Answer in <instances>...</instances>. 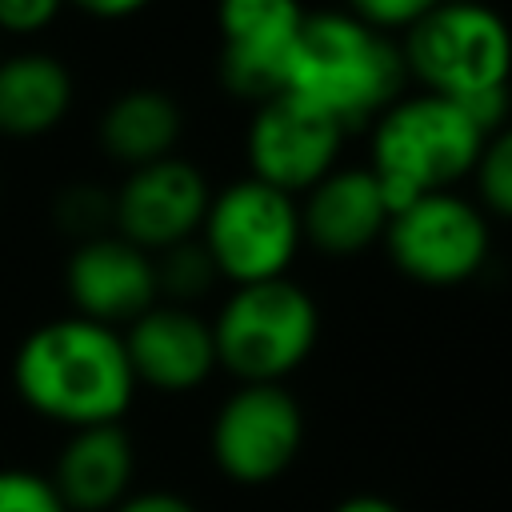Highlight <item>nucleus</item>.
I'll return each instance as SVG.
<instances>
[{
	"instance_id": "obj_1",
	"label": "nucleus",
	"mask_w": 512,
	"mask_h": 512,
	"mask_svg": "<svg viewBox=\"0 0 512 512\" xmlns=\"http://www.w3.org/2000/svg\"><path fill=\"white\" fill-rule=\"evenodd\" d=\"M16 388L48 420L92 428L112 424L136 388L124 336L88 316L40 324L16 352Z\"/></svg>"
},
{
	"instance_id": "obj_2",
	"label": "nucleus",
	"mask_w": 512,
	"mask_h": 512,
	"mask_svg": "<svg viewBox=\"0 0 512 512\" xmlns=\"http://www.w3.org/2000/svg\"><path fill=\"white\" fill-rule=\"evenodd\" d=\"M404 56L352 12H312L296 36L284 92L328 112L344 132L400 100Z\"/></svg>"
},
{
	"instance_id": "obj_3",
	"label": "nucleus",
	"mask_w": 512,
	"mask_h": 512,
	"mask_svg": "<svg viewBox=\"0 0 512 512\" xmlns=\"http://www.w3.org/2000/svg\"><path fill=\"white\" fill-rule=\"evenodd\" d=\"M484 140L488 132L460 100L424 92L376 116L368 168L396 212L420 196L452 192V184L476 168Z\"/></svg>"
},
{
	"instance_id": "obj_4",
	"label": "nucleus",
	"mask_w": 512,
	"mask_h": 512,
	"mask_svg": "<svg viewBox=\"0 0 512 512\" xmlns=\"http://www.w3.org/2000/svg\"><path fill=\"white\" fill-rule=\"evenodd\" d=\"M400 56L404 72H412L428 92L476 104L504 96L512 72V32L488 4L440 0L408 28Z\"/></svg>"
},
{
	"instance_id": "obj_5",
	"label": "nucleus",
	"mask_w": 512,
	"mask_h": 512,
	"mask_svg": "<svg viewBox=\"0 0 512 512\" xmlns=\"http://www.w3.org/2000/svg\"><path fill=\"white\" fill-rule=\"evenodd\" d=\"M316 328V304L292 280L236 284L212 324L216 364L244 384H280L312 352Z\"/></svg>"
},
{
	"instance_id": "obj_6",
	"label": "nucleus",
	"mask_w": 512,
	"mask_h": 512,
	"mask_svg": "<svg viewBox=\"0 0 512 512\" xmlns=\"http://www.w3.org/2000/svg\"><path fill=\"white\" fill-rule=\"evenodd\" d=\"M204 252L232 284L276 280L300 248V208L288 192L248 176L228 184L204 212Z\"/></svg>"
},
{
	"instance_id": "obj_7",
	"label": "nucleus",
	"mask_w": 512,
	"mask_h": 512,
	"mask_svg": "<svg viewBox=\"0 0 512 512\" xmlns=\"http://www.w3.org/2000/svg\"><path fill=\"white\" fill-rule=\"evenodd\" d=\"M384 244L400 272L420 284H460L488 256V224L476 204L456 192H432L392 212Z\"/></svg>"
},
{
	"instance_id": "obj_8",
	"label": "nucleus",
	"mask_w": 512,
	"mask_h": 512,
	"mask_svg": "<svg viewBox=\"0 0 512 512\" xmlns=\"http://www.w3.org/2000/svg\"><path fill=\"white\" fill-rule=\"evenodd\" d=\"M344 128L292 92L260 100L248 128V164L252 176L280 192H308L336 168Z\"/></svg>"
},
{
	"instance_id": "obj_9",
	"label": "nucleus",
	"mask_w": 512,
	"mask_h": 512,
	"mask_svg": "<svg viewBox=\"0 0 512 512\" xmlns=\"http://www.w3.org/2000/svg\"><path fill=\"white\" fill-rule=\"evenodd\" d=\"M304 440V416L280 384H244L224 400L212 424L216 464L240 484L280 476Z\"/></svg>"
},
{
	"instance_id": "obj_10",
	"label": "nucleus",
	"mask_w": 512,
	"mask_h": 512,
	"mask_svg": "<svg viewBox=\"0 0 512 512\" xmlns=\"http://www.w3.org/2000/svg\"><path fill=\"white\" fill-rule=\"evenodd\" d=\"M304 16L308 12L296 0H220L224 84L252 100L284 92Z\"/></svg>"
},
{
	"instance_id": "obj_11",
	"label": "nucleus",
	"mask_w": 512,
	"mask_h": 512,
	"mask_svg": "<svg viewBox=\"0 0 512 512\" xmlns=\"http://www.w3.org/2000/svg\"><path fill=\"white\" fill-rule=\"evenodd\" d=\"M208 212V184L196 164L164 156L132 168L112 200V220L124 240L144 252H164L184 244Z\"/></svg>"
},
{
	"instance_id": "obj_12",
	"label": "nucleus",
	"mask_w": 512,
	"mask_h": 512,
	"mask_svg": "<svg viewBox=\"0 0 512 512\" xmlns=\"http://www.w3.org/2000/svg\"><path fill=\"white\" fill-rule=\"evenodd\" d=\"M68 296L76 304V316H88L96 324H120L144 316L156 296V264L144 248H136L124 236H92L80 240V248L68 260Z\"/></svg>"
},
{
	"instance_id": "obj_13",
	"label": "nucleus",
	"mask_w": 512,
	"mask_h": 512,
	"mask_svg": "<svg viewBox=\"0 0 512 512\" xmlns=\"http://www.w3.org/2000/svg\"><path fill=\"white\" fill-rule=\"evenodd\" d=\"M124 352L136 380L168 392L196 388L216 368L212 324H204L184 304H152L144 316H136L128 324Z\"/></svg>"
},
{
	"instance_id": "obj_14",
	"label": "nucleus",
	"mask_w": 512,
	"mask_h": 512,
	"mask_svg": "<svg viewBox=\"0 0 512 512\" xmlns=\"http://www.w3.org/2000/svg\"><path fill=\"white\" fill-rule=\"evenodd\" d=\"M392 220V204L372 176V168H332L324 180L308 188V204L300 212V232L332 256L364 252L384 240Z\"/></svg>"
},
{
	"instance_id": "obj_15",
	"label": "nucleus",
	"mask_w": 512,
	"mask_h": 512,
	"mask_svg": "<svg viewBox=\"0 0 512 512\" xmlns=\"http://www.w3.org/2000/svg\"><path fill=\"white\" fill-rule=\"evenodd\" d=\"M128 480H132V444L124 428L112 420L72 432V440L56 460L52 488L60 492L68 512H108L124 500Z\"/></svg>"
},
{
	"instance_id": "obj_16",
	"label": "nucleus",
	"mask_w": 512,
	"mask_h": 512,
	"mask_svg": "<svg viewBox=\"0 0 512 512\" xmlns=\"http://www.w3.org/2000/svg\"><path fill=\"white\" fill-rule=\"evenodd\" d=\"M72 104V76L60 60L24 52L0 60V132L40 136L64 120Z\"/></svg>"
},
{
	"instance_id": "obj_17",
	"label": "nucleus",
	"mask_w": 512,
	"mask_h": 512,
	"mask_svg": "<svg viewBox=\"0 0 512 512\" xmlns=\"http://www.w3.org/2000/svg\"><path fill=\"white\" fill-rule=\"evenodd\" d=\"M180 104L156 88H136L116 96L100 116V144L108 156L140 168L152 160L172 156V144L180 136Z\"/></svg>"
},
{
	"instance_id": "obj_18",
	"label": "nucleus",
	"mask_w": 512,
	"mask_h": 512,
	"mask_svg": "<svg viewBox=\"0 0 512 512\" xmlns=\"http://www.w3.org/2000/svg\"><path fill=\"white\" fill-rule=\"evenodd\" d=\"M476 188L484 208L512 220V128H496L476 156Z\"/></svg>"
},
{
	"instance_id": "obj_19",
	"label": "nucleus",
	"mask_w": 512,
	"mask_h": 512,
	"mask_svg": "<svg viewBox=\"0 0 512 512\" xmlns=\"http://www.w3.org/2000/svg\"><path fill=\"white\" fill-rule=\"evenodd\" d=\"M212 260L204 252V244H176V248H164V264H156V280H160V292H172L176 300H188V296H200L208 284H212Z\"/></svg>"
},
{
	"instance_id": "obj_20",
	"label": "nucleus",
	"mask_w": 512,
	"mask_h": 512,
	"mask_svg": "<svg viewBox=\"0 0 512 512\" xmlns=\"http://www.w3.org/2000/svg\"><path fill=\"white\" fill-rule=\"evenodd\" d=\"M0 512H68L52 480L24 472V468H4L0 472Z\"/></svg>"
},
{
	"instance_id": "obj_21",
	"label": "nucleus",
	"mask_w": 512,
	"mask_h": 512,
	"mask_svg": "<svg viewBox=\"0 0 512 512\" xmlns=\"http://www.w3.org/2000/svg\"><path fill=\"white\" fill-rule=\"evenodd\" d=\"M440 0H348V12L380 32H396V28H412L416 20H424Z\"/></svg>"
},
{
	"instance_id": "obj_22",
	"label": "nucleus",
	"mask_w": 512,
	"mask_h": 512,
	"mask_svg": "<svg viewBox=\"0 0 512 512\" xmlns=\"http://www.w3.org/2000/svg\"><path fill=\"white\" fill-rule=\"evenodd\" d=\"M64 0H0V28L4 32H16V36H28V32H40L56 20Z\"/></svg>"
},
{
	"instance_id": "obj_23",
	"label": "nucleus",
	"mask_w": 512,
	"mask_h": 512,
	"mask_svg": "<svg viewBox=\"0 0 512 512\" xmlns=\"http://www.w3.org/2000/svg\"><path fill=\"white\" fill-rule=\"evenodd\" d=\"M116 512H196V508L176 492H140V496L120 500Z\"/></svg>"
},
{
	"instance_id": "obj_24",
	"label": "nucleus",
	"mask_w": 512,
	"mask_h": 512,
	"mask_svg": "<svg viewBox=\"0 0 512 512\" xmlns=\"http://www.w3.org/2000/svg\"><path fill=\"white\" fill-rule=\"evenodd\" d=\"M76 8H84L88 16H100V20H116V16H132L140 12L148 0H72Z\"/></svg>"
},
{
	"instance_id": "obj_25",
	"label": "nucleus",
	"mask_w": 512,
	"mask_h": 512,
	"mask_svg": "<svg viewBox=\"0 0 512 512\" xmlns=\"http://www.w3.org/2000/svg\"><path fill=\"white\" fill-rule=\"evenodd\" d=\"M332 512H400V508L392 500H384V496H348Z\"/></svg>"
}]
</instances>
